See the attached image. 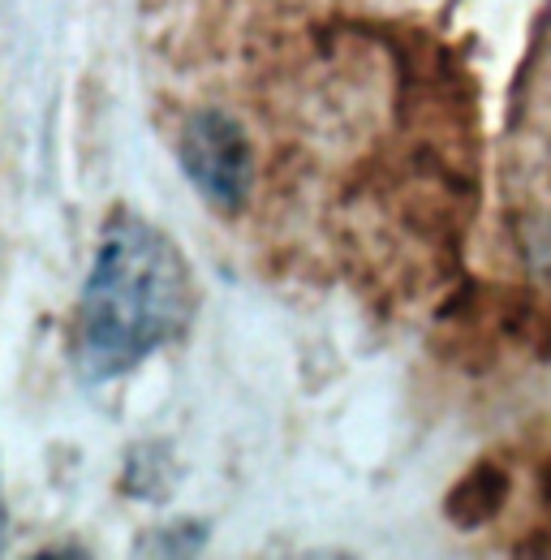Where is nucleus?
Masks as SVG:
<instances>
[{
	"mask_svg": "<svg viewBox=\"0 0 551 560\" xmlns=\"http://www.w3.org/2000/svg\"><path fill=\"white\" fill-rule=\"evenodd\" d=\"M195 319V277L181 246L134 211H113L73 311V362L108 384L173 346Z\"/></svg>",
	"mask_w": 551,
	"mask_h": 560,
	"instance_id": "nucleus-1",
	"label": "nucleus"
},
{
	"mask_svg": "<svg viewBox=\"0 0 551 560\" xmlns=\"http://www.w3.org/2000/svg\"><path fill=\"white\" fill-rule=\"evenodd\" d=\"M177 160L203 203L224 215L246 208L250 186H255V155H250L246 130L228 113L220 108L190 113L177 135Z\"/></svg>",
	"mask_w": 551,
	"mask_h": 560,
	"instance_id": "nucleus-2",
	"label": "nucleus"
},
{
	"mask_svg": "<svg viewBox=\"0 0 551 560\" xmlns=\"http://www.w3.org/2000/svg\"><path fill=\"white\" fill-rule=\"evenodd\" d=\"M4 535H9V513H4V495H0V552H4Z\"/></svg>",
	"mask_w": 551,
	"mask_h": 560,
	"instance_id": "nucleus-3",
	"label": "nucleus"
}]
</instances>
